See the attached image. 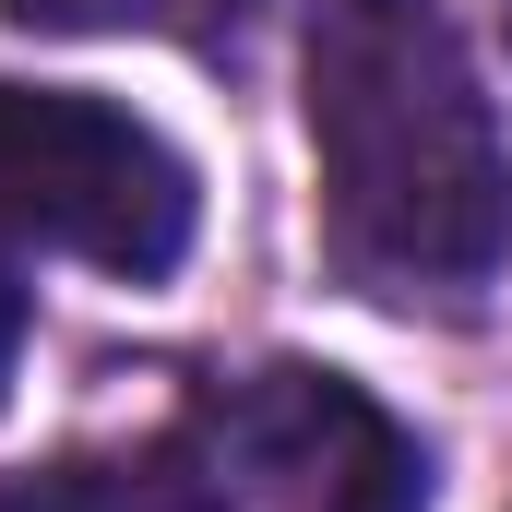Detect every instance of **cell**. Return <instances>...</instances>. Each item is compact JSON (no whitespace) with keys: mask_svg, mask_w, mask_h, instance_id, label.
Instances as JSON below:
<instances>
[{"mask_svg":"<svg viewBox=\"0 0 512 512\" xmlns=\"http://www.w3.org/2000/svg\"><path fill=\"white\" fill-rule=\"evenodd\" d=\"M310 167L334 262L382 298H465L512 262V143L441 0L310 12Z\"/></svg>","mask_w":512,"mask_h":512,"instance_id":"obj_1","label":"cell"},{"mask_svg":"<svg viewBox=\"0 0 512 512\" xmlns=\"http://www.w3.org/2000/svg\"><path fill=\"white\" fill-rule=\"evenodd\" d=\"M191 167L155 120L72 84H0V262H96L155 286L191 251Z\"/></svg>","mask_w":512,"mask_h":512,"instance_id":"obj_2","label":"cell"},{"mask_svg":"<svg viewBox=\"0 0 512 512\" xmlns=\"http://www.w3.org/2000/svg\"><path fill=\"white\" fill-rule=\"evenodd\" d=\"M203 512H429V453L346 370H251L179 429Z\"/></svg>","mask_w":512,"mask_h":512,"instance_id":"obj_3","label":"cell"},{"mask_svg":"<svg viewBox=\"0 0 512 512\" xmlns=\"http://www.w3.org/2000/svg\"><path fill=\"white\" fill-rule=\"evenodd\" d=\"M0 512H203V501H191V465H179V429H167V441H143V453L24 465V477H0Z\"/></svg>","mask_w":512,"mask_h":512,"instance_id":"obj_4","label":"cell"},{"mask_svg":"<svg viewBox=\"0 0 512 512\" xmlns=\"http://www.w3.org/2000/svg\"><path fill=\"white\" fill-rule=\"evenodd\" d=\"M24 36H203L239 0H0Z\"/></svg>","mask_w":512,"mask_h":512,"instance_id":"obj_5","label":"cell"},{"mask_svg":"<svg viewBox=\"0 0 512 512\" xmlns=\"http://www.w3.org/2000/svg\"><path fill=\"white\" fill-rule=\"evenodd\" d=\"M12 346H24V286L0 274V382H12Z\"/></svg>","mask_w":512,"mask_h":512,"instance_id":"obj_6","label":"cell"}]
</instances>
